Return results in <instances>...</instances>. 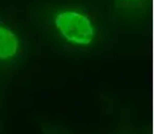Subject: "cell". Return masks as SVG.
Returning <instances> with one entry per match:
<instances>
[{
    "label": "cell",
    "mask_w": 154,
    "mask_h": 134,
    "mask_svg": "<svg viewBox=\"0 0 154 134\" xmlns=\"http://www.w3.org/2000/svg\"><path fill=\"white\" fill-rule=\"evenodd\" d=\"M127 1H135V0H127Z\"/></svg>",
    "instance_id": "obj_3"
},
{
    "label": "cell",
    "mask_w": 154,
    "mask_h": 134,
    "mask_svg": "<svg viewBox=\"0 0 154 134\" xmlns=\"http://www.w3.org/2000/svg\"><path fill=\"white\" fill-rule=\"evenodd\" d=\"M21 42L12 28L0 23V65L11 63L18 57Z\"/></svg>",
    "instance_id": "obj_2"
},
{
    "label": "cell",
    "mask_w": 154,
    "mask_h": 134,
    "mask_svg": "<svg viewBox=\"0 0 154 134\" xmlns=\"http://www.w3.org/2000/svg\"><path fill=\"white\" fill-rule=\"evenodd\" d=\"M53 27L66 42L78 47L91 45L96 37V29L91 19L82 11L61 9L52 17Z\"/></svg>",
    "instance_id": "obj_1"
}]
</instances>
